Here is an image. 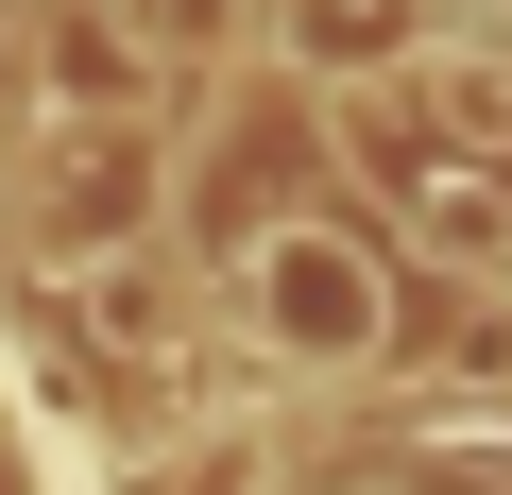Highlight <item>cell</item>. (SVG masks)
Returning a JSON list of instances; mask_svg holds the SVG:
<instances>
[{
  "label": "cell",
  "mask_w": 512,
  "mask_h": 495,
  "mask_svg": "<svg viewBox=\"0 0 512 495\" xmlns=\"http://www.w3.org/2000/svg\"><path fill=\"white\" fill-rule=\"evenodd\" d=\"M239 342L274 376H376L393 359V239H342V222H274L239 274Z\"/></svg>",
  "instance_id": "obj_1"
},
{
  "label": "cell",
  "mask_w": 512,
  "mask_h": 495,
  "mask_svg": "<svg viewBox=\"0 0 512 495\" xmlns=\"http://www.w3.org/2000/svg\"><path fill=\"white\" fill-rule=\"evenodd\" d=\"M239 18H256V0H120V35H137L154 69H205V52H239Z\"/></svg>",
  "instance_id": "obj_2"
}]
</instances>
